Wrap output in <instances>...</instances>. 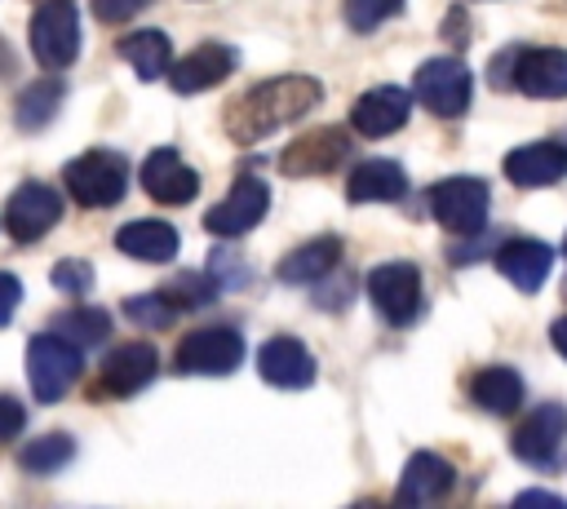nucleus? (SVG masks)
Wrapping results in <instances>:
<instances>
[{
    "label": "nucleus",
    "mask_w": 567,
    "mask_h": 509,
    "mask_svg": "<svg viewBox=\"0 0 567 509\" xmlns=\"http://www.w3.org/2000/svg\"><path fill=\"white\" fill-rule=\"evenodd\" d=\"M323 97V84L310 80V75H275V80H261L252 89H244L239 97L226 102L221 111V124H226V137L239 142V146H252L261 137H270L275 128H284L288 120H301L319 106Z\"/></svg>",
    "instance_id": "f257e3e1"
},
{
    "label": "nucleus",
    "mask_w": 567,
    "mask_h": 509,
    "mask_svg": "<svg viewBox=\"0 0 567 509\" xmlns=\"http://www.w3.org/2000/svg\"><path fill=\"white\" fill-rule=\"evenodd\" d=\"M496 89H518L527 97H567V53L563 49H509L492 62Z\"/></svg>",
    "instance_id": "f03ea898"
},
{
    "label": "nucleus",
    "mask_w": 567,
    "mask_h": 509,
    "mask_svg": "<svg viewBox=\"0 0 567 509\" xmlns=\"http://www.w3.org/2000/svg\"><path fill=\"white\" fill-rule=\"evenodd\" d=\"M80 345L58 336V332H40L27 341V381L35 403H58L75 381H80Z\"/></svg>",
    "instance_id": "7ed1b4c3"
},
{
    "label": "nucleus",
    "mask_w": 567,
    "mask_h": 509,
    "mask_svg": "<svg viewBox=\"0 0 567 509\" xmlns=\"http://www.w3.org/2000/svg\"><path fill=\"white\" fill-rule=\"evenodd\" d=\"M62 181L75 204L84 208H111L124 199L128 186V164L115 150H84L62 168Z\"/></svg>",
    "instance_id": "20e7f679"
},
{
    "label": "nucleus",
    "mask_w": 567,
    "mask_h": 509,
    "mask_svg": "<svg viewBox=\"0 0 567 509\" xmlns=\"http://www.w3.org/2000/svg\"><path fill=\"white\" fill-rule=\"evenodd\" d=\"M239 363H244V336L226 323L195 328L173 350V367L182 376H230Z\"/></svg>",
    "instance_id": "39448f33"
},
{
    "label": "nucleus",
    "mask_w": 567,
    "mask_h": 509,
    "mask_svg": "<svg viewBox=\"0 0 567 509\" xmlns=\"http://www.w3.org/2000/svg\"><path fill=\"white\" fill-rule=\"evenodd\" d=\"M31 53L44 71H66L80 58V13L71 0H44L31 18Z\"/></svg>",
    "instance_id": "423d86ee"
},
{
    "label": "nucleus",
    "mask_w": 567,
    "mask_h": 509,
    "mask_svg": "<svg viewBox=\"0 0 567 509\" xmlns=\"http://www.w3.org/2000/svg\"><path fill=\"white\" fill-rule=\"evenodd\" d=\"M487 181L478 177H443L430 186V212L452 235H478L487 226Z\"/></svg>",
    "instance_id": "0eeeda50"
},
{
    "label": "nucleus",
    "mask_w": 567,
    "mask_h": 509,
    "mask_svg": "<svg viewBox=\"0 0 567 509\" xmlns=\"http://www.w3.org/2000/svg\"><path fill=\"white\" fill-rule=\"evenodd\" d=\"M412 93L425 111L452 120L470 106V93H474V75L461 58H430L416 66V80H412Z\"/></svg>",
    "instance_id": "6e6552de"
},
{
    "label": "nucleus",
    "mask_w": 567,
    "mask_h": 509,
    "mask_svg": "<svg viewBox=\"0 0 567 509\" xmlns=\"http://www.w3.org/2000/svg\"><path fill=\"white\" fill-rule=\"evenodd\" d=\"M368 297L385 323L408 328L421 314V270L412 261H385L368 274Z\"/></svg>",
    "instance_id": "1a4fd4ad"
},
{
    "label": "nucleus",
    "mask_w": 567,
    "mask_h": 509,
    "mask_svg": "<svg viewBox=\"0 0 567 509\" xmlns=\"http://www.w3.org/2000/svg\"><path fill=\"white\" fill-rule=\"evenodd\" d=\"M567 438V407L563 403H540L536 412H527L514 434H509V451L536 469H554L558 447Z\"/></svg>",
    "instance_id": "9d476101"
},
{
    "label": "nucleus",
    "mask_w": 567,
    "mask_h": 509,
    "mask_svg": "<svg viewBox=\"0 0 567 509\" xmlns=\"http://www.w3.org/2000/svg\"><path fill=\"white\" fill-rule=\"evenodd\" d=\"M58 221H62V195L49 190L44 181H22V186L9 195V204H4V230H9V239H18V243L44 239Z\"/></svg>",
    "instance_id": "9b49d317"
},
{
    "label": "nucleus",
    "mask_w": 567,
    "mask_h": 509,
    "mask_svg": "<svg viewBox=\"0 0 567 509\" xmlns=\"http://www.w3.org/2000/svg\"><path fill=\"white\" fill-rule=\"evenodd\" d=\"M346 155H350V133H341V128H310V133H301L297 142L284 146L279 173L284 177H323Z\"/></svg>",
    "instance_id": "f8f14e48"
},
{
    "label": "nucleus",
    "mask_w": 567,
    "mask_h": 509,
    "mask_svg": "<svg viewBox=\"0 0 567 509\" xmlns=\"http://www.w3.org/2000/svg\"><path fill=\"white\" fill-rule=\"evenodd\" d=\"M266 208H270V190H266L257 177H239V181L230 186V195L204 212V226H208V235L239 239V235H248V230L266 217Z\"/></svg>",
    "instance_id": "ddd939ff"
},
{
    "label": "nucleus",
    "mask_w": 567,
    "mask_h": 509,
    "mask_svg": "<svg viewBox=\"0 0 567 509\" xmlns=\"http://www.w3.org/2000/svg\"><path fill=\"white\" fill-rule=\"evenodd\" d=\"M142 190H146L155 204L177 208V204H190V199H195L199 173L186 168L173 146H159V150H151V155L142 159Z\"/></svg>",
    "instance_id": "4468645a"
},
{
    "label": "nucleus",
    "mask_w": 567,
    "mask_h": 509,
    "mask_svg": "<svg viewBox=\"0 0 567 509\" xmlns=\"http://www.w3.org/2000/svg\"><path fill=\"white\" fill-rule=\"evenodd\" d=\"M257 372L275 389H306V385H315L319 367H315V354L297 336H270L257 350Z\"/></svg>",
    "instance_id": "2eb2a0df"
},
{
    "label": "nucleus",
    "mask_w": 567,
    "mask_h": 509,
    "mask_svg": "<svg viewBox=\"0 0 567 509\" xmlns=\"http://www.w3.org/2000/svg\"><path fill=\"white\" fill-rule=\"evenodd\" d=\"M408 111H412L408 89H399V84H377V89H368V93L350 106V124H354V133H363V137H390V133H399V128L408 124Z\"/></svg>",
    "instance_id": "dca6fc26"
},
{
    "label": "nucleus",
    "mask_w": 567,
    "mask_h": 509,
    "mask_svg": "<svg viewBox=\"0 0 567 509\" xmlns=\"http://www.w3.org/2000/svg\"><path fill=\"white\" fill-rule=\"evenodd\" d=\"M230 71H235V49L204 40V44H195L186 58H177V62L168 66V84H173L177 93H204V89L221 84Z\"/></svg>",
    "instance_id": "f3484780"
},
{
    "label": "nucleus",
    "mask_w": 567,
    "mask_h": 509,
    "mask_svg": "<svg viewBox=\"0 0 567 509\" xmlns=\"http://www.w3.org/2000/svg\"><path fill=\"white\" fill-rule=\"evenodd\" d=\"M155 372H159L155 345H146V341H128V345H115V350L102 359V389L128 398V394L146 389V385L155 381Z\"/></svg>",
    "instance_id": "a211bd4d"
},
{
    "label": "nucleus",
    "mask_w": 567,
    "mask_h": 509,
    "mask_svg": "<svg viewBox=\"0 0 567 509\" xmlns=\"http://www.w3.org/2000/svg\"><path fill=\"white\" fill-rule=\"evenodd\" d=\"M505 177L514 186H549L567 177V146L563 142H527L505 155Z\"/></svg>",
    "instance_id": "6ab92c4d"
},
{
    "label": "nucleus",
    "mask_w": 567,
    "mask_h": 509,
    "mask_svg": "<svg viewBox=\"0 0 567 509\" xmlns=\"http://www.w3.org/2000/svg\"><path fill=\"white\" fill-rule=\"evenodd\" d=\"M554 266V248L540 239H509L496 248V270L518 288V292H536L549 279Z\"/></svg>",
    "instance_id": "aec40b11"
},
{
    "label": "nucleus",
    "mask_w": 567,
    "mask_h": 509,
    "mask_svg": "<svg viewBox=\"0 0 567 509\" xmlns=\"http://www.w3.org/2000/svg\"><path fill=\"white\" fill-rule=\"evenodd\" d=\"M452 482H456V469H452L443 456L416 451V456H408V465H403L399 500H403V505H434V500H443V496L452 491Z\"/></svg>",
    "instance_id": "412c9836"
},
{
    "label": "nucleus",
    "mask_w": 567,
    "mask_h": 509,
    "mask_svg": "<svg viewBox=\"0 0 567 509\" xmlns=\"http://www.w3.org/2000/svg\"><path fill=\"white\" fill-rule=\"evenodd\" d=\"M337 261H341V239L337 235L306 239L292 252H284V261L275 266V279L279 283H319L337 270Z\"/></svg>",
    "instance_id": "4be33fe9"
},
{
    "label": "nucleus",
    "mask_w": 567,
    "mask_h": 509,
    "mask_svg": "<svg viewBox=\"0 0 567 509\" xmlns=\"http://www.w3.org/2000/svg\"><path fill=\"white\" fill-rule=\"evenodd\" d=\"M403 190H408V173L394 159H363L346 181L350 204H394L403 199Z\"/></svg>",
    "instance_id": "5701e85b"
},
{
    "label": "nucleus",
    "mask_w": 567,
    "mask_h": 509,
    "mask_svg": "<svg viewBox=\"0 0 567 509\" xmlns=\"http://www.w3.org/2000/svg\"><path fill=\"white\" fill-rule=\"evenodd\" d=\"M115 248H120L124 257H133V261H151V266H159V261H173V257H177L182 239H177V230H173L168 221H159V217H142V221L120 226Z\"/></svg>",
    "instance_id": "b1692460"
},
{
    "label": "nucleus",
    "mask_w": 567,
    "mask_h": 509,
    "mask_svg": "<svg viewBox=\"0 0 567 509\" xmlns=\"http://www.w3.org/2000/svg\"><path fill=\"white\" fill-rule=\"evenodd\" d=\"M470 398H474L483 412H492V416H509V412L523 407V376H518L514 367H505V363L483 367V372H474V381H470Z\"/></svg>",
    "instance_id": "393cba45"
},
{
    "label": "nucleus",
    "mask_w": 567,
    "mask_h": 509,
    "mask_svg": "<svg viewBox=\"0 0 567 509\" xmlns=\"http://www.w3.org/2000/svg\"><path fill=\"white\" fill-rule=\"evenodd\" d=\"M115 49H120V58H124L142 80H159V75H168V66H173V49H168V35H164V31H133V35H124Z\"/></svg>",
    "instance_id": "a878e982"
},
{
    "label": "nucleus",
    "mask_w": 567,
    "mask_h": 509,
    "mask_svg": "<svg viewBox=\"0 0 567 509\" xmlns=\"http://www.w3.org/2000/svg\"><path fill=\"white\" fill-rule=\"evenodd\" d=\"M62 97H66L62 80H40V84H27V89L18 93V102H13V120H18V128H22V133H40V128H44V124L58 115Z\"/></svg>",
    "instance_id": "bb28decb"
},
{
    "label": "nucleus",
    "mask_w": 567,
    "mask_h": 509,
    "mask_svg": "<svg viewBox=\"0 0 567 509\" xmlns=\"http://www.w3.org/2000/svg\"><path fill=\"white\" fill-rule=\"evenodd\" d=\"M49 332H58V336L75 341L80 350H84V345H102V341H106V332H111V314H106L102 305H71V310L53 314Z\"/></svg>",
    "instance_id": "cd10ccee"
},
{
    "label": "nucleus",
    "mask_w": 567,
    "mask_h": 509,
    "mask_svg": "<svg viewBox=\"0 0 567 509\" xmlns=\"http://www.w3.org/2000/svg\"><path fill=\"white\" fill-rule=\"evenodd\" d=\"M71 456H75V438L71 434H44V438H31L18 451V465L27 474H58L62 465H71Z\"/></svg>",
    "instance_id": "c85d7f7f"
},
{
    "label": "nucleus",
    "mask_w": 567,
    "mask_h": 509,
    "mask_svg": "<svg viewBox=\"0 0 567 509\" xmlns=\"http://www.w3.org/2000/svg\"><path fill=\"white\" fill-rule=\"evenodd\" d=\"M124 319L146 328V332H159L177 319V305L168 301V292H142V297H128L124 301Z\"/></svg>",
    "instance_id": "c756f323"
},
{
    "label": "nucleus",
    "mask_w": 567,
    "mask_h": 509,
    "mask_svg": "<svg viewBox=\"0 0 567 509\" xmlns=\"http://www.w3.org/2000/svg\"><path fill=\"white\" fill-rule=\"evenodd\" d=\"M394 13H403V0H346V22L354 31H377Z\"/></svg>",
    "instance_id": "7c9ffc66"
},
{
    "label": "nucleus",
    "mask_w": 567,
    "mask_h": 509,
    "mask_svg": "<svg viewBox=\"0 0 567 509\" xmlns=\"http://www.w3.org/2000/svg\"><path fill=\"white\" fill-rule=\"evenodd\" d=\"M217 292V279L213 274H177L173 288H168V301L177 310H195V305H208Z\"/></svg>",
    "instance_id": "2f4dec72"
},
{
    "label": "nucleus",
    "mask_w": 567,
    "mask_h": 509,
    "mask_svg": "<svg viewBox=\"0 0 567 509\" xmlns=\"http://www.w3.org/2000/svg\"><path fill=\"white\" fill-rule=\"evenodd\" d=\"M49 279H53V288H58V292H66V297H84V292L93 288V266L71 257V261H58Z\"/></svg>",
    "instance_id": "473e14b6"
},
{
    "label": "nucleus",
    "mask_w": 567,
    "mask_h": 509,
    "mask_svg": "<svg viewBox=\"0 0 567 509\" xmlns=\"http://www.w3.org/2000/svg\"><path fill=\"white\" fill-rule=\"evenodd\" d=\"M208 274L217 279V288H230V283H248L252 270H248L230 248H217V252L208 257Z\"/></svg>",
    "instance_id": "72a5a7b5"
},
{
    "label": "nucleus",
    "mask_w": 567,
    "mask_h": 509,
    "mask_svg": "<svg viewBox=\"0 0 567 509\" xmlns=\"http://www.w3.org/2000/svg\"><path fill=\"white\" fill-rule=\"evenodd\" d=\"M27 429V407L18 403V398H9V394H0V443H9V438H18Z\"/></svg>",
    "instance_id": "f704fd0d"
},
{
    "label": "nucleus",
    "mask_w": 567,
    "mask_h": 509,
    "mask_svg": "<svg viewBox=\"0 0 567 509\" xmlns=\"http://www.w3.org/2000/svg\"><path fill=\"white\" fill-rule=\"evenodd\" d=\"M151 0H93V13L102 18V22H124V18H133V13H142Z\"/></svg>",
    "instance_id": "c9c22d12"
},
{
    "label": "nucleus",
    "mask_w": 567,
    "mask_h": 509,
    "mask_svg": "<svg viewBox=\"0 0 567 509\" xmlns=\"http://www.w3.org/2000/svg\"><path fill=\"white\" fill-rule=\"evenodd\" d=\"M18 301H22V283L9 274V270H0V328L13 319V310H18Z\"/></svg>",
    "instance_id": "e433bc0d"
},
{
    "label": "nucleus",
    "mask_w": 567,
    "mask_h": 509,
    "mask_svg": "<svg viewBox=\"0 0 567 509\" xmlns=\"http://www.w3.org/2000/svg\"><path fill=\"white\" fill-rule=\"evenodd\" d=\"M514 505H549V509H563V496H554V491H523Z\"/></svg>",
    "instance_id": "4c0bfd02"
},
{
    "label": "nucleus",
    "mask_w": 567,
    "mask_h": 509,
    "mask_svg": "<svg viewBox=\"0 0 567 509\" xmlns=\"http://www.w3.org/2000/svg\"><path fill=\"white\" fill-rule=\"evenodd\" d=\"M549 341H554V350H558V354L567 359V314H563V319H558V323L549 328Z\"/></svg>",
    "instance_id": "58836bf2"
},
{
    "label": "nucleus",
    "mask_w": 567,
    "mask_h": 509,
    "mask_svg": "<svg viewBox=\"0 0 567 509\" xmlns=\"http://www.w3.org/2000/svg\"><path fill=\"white\" fill-rule=\"evenodd\" d=\"M18 71V58H13V49H9V40L0 35V75H13Z\"/></svg>",
    "instance_id": "ea45409f"
},
{
    "label": "nucleus",
    "mask_w": 567,
    "mask_h": 509,
    "mask_svg": "<svg viewBox=\"0 0 567 509\" xmlns=\"http://www.w3.org/2000/svg\"><path fill=\"white\" fill-rule=\"evenodd\" d=\"M563 252H567V239H563Z\"/></svg>",
    "instance_id": "a19ab883"
}]
</instances>
